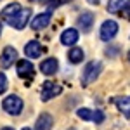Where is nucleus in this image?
Listing matches in <instances>:
<instances>
[{
  "mask_svg": "<svg viewBox=\"0 0 130 130\" xmlns=\"http://www.w3.org/2000/svg\"><path fill=\"white\" fill-rule=\"evenodd\" d=\"M101 71H102V62L101 61H89L85 64V68L82 71V85H90L92 82L99 78Z\"/></svg>",
  "mask_w": 130,
  "mask_h": 130,
  "instance_id": "nucleus-1",
  "label": "nucleus"
},
{
  "mask_svg": "<svg viewBox=\"0 0 130 130\" xmlns=\"http://www.w3.org/2000/svg\"><path fill=\"white\" fill-rule=\"evenodd\" d=\"M23 108H24V102L19 95H7L5 99L2 101V109L5 111L7 115H12V116H18L23 113Z\"/></svg>",
  "mask_w": 130,
  "mask_h": 130,
  "instance_id": "nucleus-2",
  "label": "nucleus"
},
{
  "mask_svg": "<svg viewBox=\"0 0 130 130\" xmlns=\"http://www.w3.org/2000/svg\"><path fill=\"white\" fill-rule=\"evenodd\" d=\"M61 92H62V87H61L59 83H54V82H43L42 90H40V99L43 101V102H47V101L57 97Z\"/></svg>",
  "mask_w": 130,
  "mask_h": 130,
  "instance_id": "nucleus-3",
  "label": "nucleus"
},
{
  "mask_svg": "<svg viewBox=\"0 0 130 130\" xmlns=\"http://www.w3.org/2000/svg\"><path fill=\"white\" fill-rule=\"evenodd\" d=\"M116 33H118V23L113 19H108L102 23V26L99 30V37L102 42H109L116 37Z\"/></svg>",
  "mask_w": 130,
  "mask_h": 130,
  "instance_id": "nucleus-4",
  "label": "nucleus"
},
{
  "mask_svg": "<svg viewBox=\"0 0 130 130\" xmlns=\"http://www.w3.org/2000/svg\"><path fill=\"white\" fill-rule=\"evenodd\" d=\"M30 18H31V10L30 9H21L12 19L7 21V24H10V26L16 28V30H23V28H26Z\"/></svg>",
  "mask_w": 130,
  "mask_h": 130,
  "instance_id": "nucleus-5",
  "label": "nucleus"
},
{
  "mask_svg": "<svg viewBox=\"0 0 130 130\" xmlns=\"http://www.w3.org/2000/svg\"><path fill=\"white\" fill-rule=\"evenodd\" d=\"M78 118L85 121H95V123H102L104 121V113L101 109H89V108H80L76 111Z\"/></svg>",
  "mask_w": 130,
  "mask_h": 130,
  "instance_id": "nucleus-6",
  "label": "nucleus"
},
{
  "mask_svg": "<svg viewBox=\"0 0 130 130\" xmlns=\"http://www.w3.org/2000/svg\"><path fill=\"white\" fill-rule=\"evenodd\" d=\"M16 71H18V76H19V78L28 82V80H31L33 75H35V66L31 64L30 61L21 59V61H18V64H16Z\"/></svg>",
  "mask_w": 130,
  "mask_h": 130,
  "instance_id": "nucleus-7",
  "label": "nucleus"
},
{
  "mask_svg": "<svg viewBox=\"0 0 130 130\" xmlns=\"http://www.w3.org/2000/svg\"><path fill=\"white\" fill-rule=\"evenodd\" d=\"M50 21H52V12L47 10V12H40L38 16H35L33 21H31V28L35 31L38 30H43V28H47L50 24Z\"/></svg>",
  "mask_w": 130,
  "mask_h": 130,
  "instance_id": "nucleus-8",
  "label": "nucleus"
},
{
  "mask_svg": "<svg viewBox=\"0 0 130 130\" xmlns=\"http://www.w3.org/2000/svg\"><path fill=\"white\" fill-rule=\"evenodd\" d=\"M94 21H95L94 12L85 10V12H82L80 16H78V26H80V30L83 31V33H89V31L92 30V26H94Z\"/></svg>",
  "mask_w": 130,
  "mask_h": 130,
  "instance_id": "nucleus-9",
  "label": "nucleus"
},
{
  "mask_svg": "<svg viewBox=\"0 0 130 130\" xmlns=\"http://www.w3.org/2000/svg\"><path fill=\"white\" fill-rule=\"evenodd\" d=\"M18 61V50L14 49V47H5V49L2 50V56H0V62H2V66L4 68H9L12 66V62H16Z\"/></svg>",
  "mask_w": 130,
  "mask_h": 130,
  "instance_id": "nucleus-10",
  "label": "nucleus"
},
{
  "mask_svg": "<svg viewBox=\"0 0 130 130\" xmlns=\"http://www.w3.org/2000/svg\"><path fill=\"white\" fill-rule=\"evenodd\" d=\"M78 38H80V33H78V30H75V28H68V30H64L61 33V43L66 45V47L68 45L73 47L78 42Z\"/></svg>",
  "mask_w": 130,
  "mask_h": 130,
  "instance_id": "nucleus-11",
  "label": "nucleus"
},
{
  "mask_svg": "<svg viewBox=\"0 0 130 130\" xmlns=\"http://www.w3.org/2000/svg\"><path fill=\"white\" fill-rule=\"evenodd\" d=\"M57 70H59V62H57V59H54V57H47V59H43L40 62V71L43 75H47V76L56 75Z\"/></svg>",
  "mask_w": 130,
  "mask_h": 130,
  "instance_id": "nucleus-12",
  "label": "nucleus"
},
{
  "mask_svg": "<svg viewBox=\"0 0 130 130\" xmlns=\"http://www.w3.org/2000/svg\"><path fill=\"white\" fill-rule=\"evenodd\" d=\"M54 127V118L49 113H40V116L37 118L35 123V130H52Z\"/></svg>",
  "mask_w": 130,
  "mask_h": 130,
  "instance_id": "nucleus-13",
  "label": "nucleus"
},
{
  "mask_svg": "<svg viewBox=\"0 0 130 130\" xmlns=\"http://www.w3.org/2000/svg\"><path fill=\"white\" fill-rule=\"evenodd\" d=\"M24 54H26V57H30V59H37V57H40L42 43L38 40H30L26 45H24Z\"/></svg>",
  "mask_w": 130,
  "mask_h": 130,
  "instance_id": "nucleus-14",
  "label": "nucleus"
},
{
  "mask_svg": "<svg viewBox=\"0 0 130 130\" xmlns=\"http://www.w3.org/2000/svg\"><path fill=\"white\" fill-rule=\"evenodd\" d=\"M21 9H23V7H21L18 2H14V4H9V5H5L4 9L0 10V18H2V19L7 23V21L12 19V18H14V16H16V14H18Z\"/></svg>",
  "mask_w": 130,
  "mask_h": 130,
  "instance_id": "nucleus-15",
  "label": "nucleus"
},
{
  "mask_svg": "<svg viewBox=\"0 0 130 130\" xmlns=\"http://www.w3.org/2000/svg\"><path fill=\"white\" fill-rule=\"evenodd\" d=\"M116 102V108L120 109V113H123V116L130 118V95H123V97H118L115 101Z\"/></svg>",
  "mask_w": 130,
  "mask_h": 130,
  "instance_id": "nucleus-16",
  "label": "nucleus"
},
{
  "mask_svg": "<svg viewBox=\"0 0 130 130\" xmlns=\"http://www.w3.org/2000/svg\"><path fill=\"white\" fill-rule=\"evenodd\" d=\"M85 57V52L82 47H73V49L68 52V61H70L71 64H80L82 61Z\"/></svg>",
  "mask_w": 130,
  "mask_h": 130,
  "instance_id": "nucleus-17",
  "label": "nucleus"
},
{
  "mask_svg": "<svg viewBox=\"0 0 130 130\" xmlns=\"http://www.w3.org/2000/svg\"><path fill=\"white\" fill-rule=\"evenodd\" d=\"M127 4H128V0H108V10L109 12H120Z\"/></svg>",
  "mask_w": 130,
  "mask_h": 130,
  "instance_id": "nucleus-18",
  "label": "nucleus"
},
{
  "mask_svg": "<svg viewBox=\"0 0 130 130\" xmlns=\"http://www.w3.org/2000/svg\"><path fill=\"white\" fill-rule=\"evenodd\" d=\"M7 90V76L5 73H0V94H4Z\"/></svg>",
  "mask_w": 130,
  "mask_h": 130,
  "instance_id": "nucleus-19",
  "label": "nucleus"
},
{
  "mask_svg": "<svg viewBox=\"0 0 130 130\" xmlns=\"http://www.w3.org/2000/svg\"><path fill=\"white\" fill-rule=\"evenodd\" d=\"M120 14L123 16V18H128V19H130V4H127V5L120 10Z\"/></svg>",
  "mask_w": 130,
  "mask_h": 130,
  "instance_id": "nucleus-20",
  "label": "nucleus"
},
{
  "mask_svg": "<svg viewBox=\"0 0 130 130\" xmlns=\"http://www.w3.org/2000/svg\"><path fill=\"white\" fill-rule=\"evenodd\" d=\"M89 4H92V5H95V4H99V0H87Z\"/></svg>",
  "mask_w": 130,
  "mask_h": 130,
  "instance_id": "nucleus-21",
  "label": "nucleus"
},
{
  "mask_svg": "<svg viewBox=\"0 0 130 130\" xmlns=\"http://www.w3.org/2000/svg\"><path fill=\"white\" fill-rule=\"evenodd\" d=\"M2 130H14V128H12V127H4Z\"/></svg>",
  "mask_w": 130,
  "mask_h": 130,
  "instance_id": "nucleus-22",
  "label": "nucleus"
},
{
  "mask_svg": "<svg viewBox=\"0 0 130 130\" xmlns=\"http://www.w3.org/2000/svg\"><path fill=\"white\" fill-rule=\"evenodd\" d=\"M0 35H2V23H0Z\"/></svg>",
  "mask_w": 130,
  "mask_h": 130,
  "instance_id": "nucleus-23",
  "label": "nucleus"
},
{
  "mask_svg": "<svg viewBox=\"0 0 130 130\" xmlns=\"http://www.w3.org/2000/svg\"><path fill=\"white\" fill-rule=\"evenodd\" d=\"M23 130H31V128H28V127H24V128H23Z\"/></svg>",
  "mask_w": 130,
  "mask_h": 130,
  "instance_id": "nucleus-24",
  "label": "nucleus"
},
{
  "mask_svg": "<svg viewBox=\"0 0 130 130\" xmlns=\"http://www.w3.org/2000/svg\"><path fill=\"white\" fill-rule=\"evenodd\" d=\"M128 59H130V50H128Z\"/></svg>",
  "mask_w": 130,
  "mask_h": 130,
  "instance_id": "nucleus-25",
  "label": "nucleus"
},
{
  "mask_svg": "<svg viewBox=\"0 0 130 130\" xmlns=\"http://www.w3.org/2000/svg\"><path fill=\"white\" fill-rule=\"evenodd\" d=\"M33 2H37V0H33Z\"/></svg>",
  "mask_w": 130,
  "mask_h": 130,
  "instance_id": "nucleus-26",
  "label": "nucleus"
}]
</instances>
